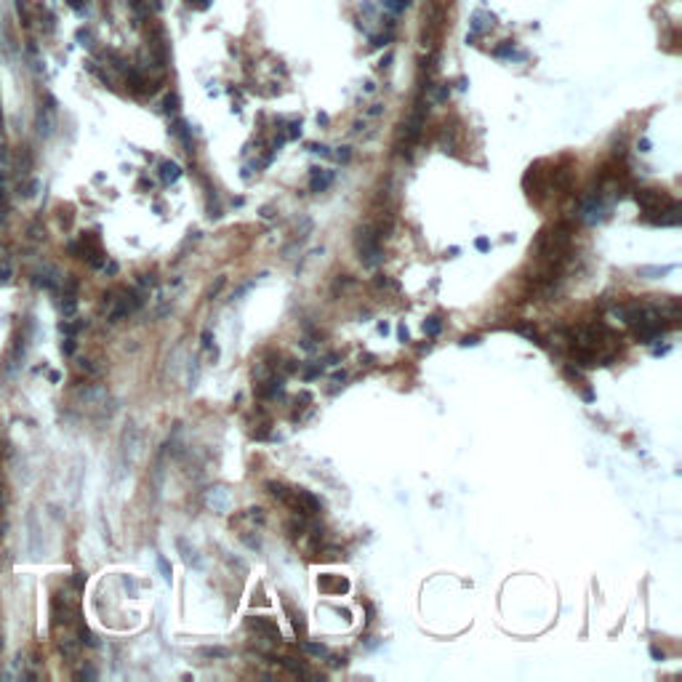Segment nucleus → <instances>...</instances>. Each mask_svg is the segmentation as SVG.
Segmentation results:
<instances>
[{
	"label": "nucleus",
	"instance_id": "1",
	"mask_svg": "<svg viewBox=\"0 0 682 682\" xmlns=\"http://www.w3.org/2000/svg\"><path fill=\"white\" fill-rule=\"evenodd\" d=\"M378 232H373L371 227L357 230V253H360V262L366 267H378L384 262V251H381V243H378Z\"/></svg>",
	"mask_w": 682,
	"mask_h": 682
},
{
	"label": "nucleus",
	"instance_id": "2",
	"mask_svg": "<svg viewBox=\"0 0 682 682\" xmlns=\"http://www.w3.org/2000/svg\"><path fill=\"white\" fill-rule=\"evenodd\" d=\"M634 200H637V206H640L642 211H648V213L666 208V206L672 203V198H669L666 192H661V189H637Z\"/></svg>",
	"mask_w": 682,
	"mask_h": 682
},
{
	"label": "nucleus",
	"instance_id": "3",
	"mask_svg": "<svg viewBox=\"0 0 682 682\" xmlns=\"http://www.w3.org/2000/svg\"><path fill=\"white\" fill-rule=\"evenodd\" d=\"M78 400H80V405H85V408H91V410H99L102 405H110V395H107V389L99 387V384H88V387H83L80 392H78Z\"/></svg>",
	"mask_w": 682,
	"mask_h": 682
},
{
	"label": "nucleus",
	"instance_id": "4",
	"mask_svg": "<svg viewBox=\"0 0 682 682\" xmlns=\"http://www.w3.org/2000/svg\"><path fill=\"white\" fill-rule=\"evenodd\" d=\"M605 203L597 198V195H592V198H587L584 203H581V211H578V216H581V221L584 224H597V221L605 219Z\"/></svg>",
	"mask_w": 682,
	"mask_h": 682
},
{
	"label": "nucleus",
	"instance_id": "5",
	"mask_svg": "<svg viewBox=\"0 0 682 682\" xmlns=\"http://www.w3.org/2000/svg\"><path fill=\"white\" fill-rule=\"evenodd\" d=\"M653 213H661V216H651V221L653 224H659V227H677L682 221V206L680 203H669L666 208H661V211H653Z\"/></svg>",
	"mask_w": 682,
	"mask_h": 682
},
{
	"label": "nucleus",
	"instance_id": "6",
	"mask_svg": "<svg viewBox=\"0 0 682 682\" xmlns=\"http://www.w3.org/2000/svg\"><path fill=\"white\" fill-rule=\"evenodd\" d=\"M230 501H232L230 491H227V488H221V485L211 488L208 494H206V504H208L213 512H227V509H230Z\"/></svg>",
	"mask_w": 682,
	"mask_h": 682
},
{
	"label": "nucleus",
	"instance_id": "7",
	"mask_svg": "<svg viewBox=\"0 0 682 682\" xmlns=\"http://www.w3.org/2000/svg\"><path fill=\"white\" fill-rule=\"evenodd\" d=\"M421 128H424V107H416L413 115L408 117V123H405V144H413L419 139Z\"/></svg>",
	"mask_w": 682,
	"mask_h": 682
},
{
	"label": "nucleus",
	"instance_id": "8",
	"mask_svg": "<svg viewBox=\"0 0 682 682\" xmlns=\"http://www.w3.org/2000/svg\"><path fill=\"white\" fill-rule=\"evenodd\" d=\"M248 627L251 629H256V632H262V634H267L270 640H275V642H280V629H277V624L275 621H270V619H248Z\"/></svg>",
	"mask_w": 682,
	"mask_h": 682
},
{
	"label": "nucleus",
	"instance_id": "9",
	"mask_svg": "<svg viewBox=\"0 0 682 682\" xmlns=\"http://www.w3.org/2000/svg\"><path fill=\"white\" fill-rule=\"evenodd\" d=\"M331 184H334V171L312 169V181H309V189H312V192H326Z\"/></svg>",
	"mask_w": 682,
	"mask_h": 682
},
{
	"label": "nucleus",
	"instance_id": "10",
	"mask_svg": "<svg viewBox=\"0 0 682 682\" xmlns=\"http://www.w3.org/2000/svg\"><path fill=\"white\" fill-rule=\"evenodd\" d=\"M139 453V432L134 427H128L126 435H123V456L126 462H134Z\"/></svg>",
	"mask_w": 682,
	"mask_h": 682
},
{
	"label": "nucleus",
	"instance_id": "11",
	"mask_svg": "<svg viewBox=\"0 0 682 682\" xmlns=\"http://www.w3.org/2000/svg\"><path fill=\"white\" fill-rule=\"evenodd\" d=\"M126 80H128V85H131V91H137V94H147V91H152V85L147 83V78L139 73V70H128Z\"/></svg>",
	"mask_w": 682,
	"mask_h": 682
},
{
	"label": "nucleus",
	"instance_id": "12",
	"mask_svg": "<svg viewBox=\"0 0 682 682\" xmlns=\"http://www.w3.org/2000/svg\"><path fill=\"white\" fill-rule=\"evenodd\" d=\"M275 664H280L283 669H288L291 674H296V677H309V672H307L304 664H299L296 659H288V656H280V659H272Z\"/></svg>",
	"mask_w": 682,
	"mask_h": 682
},
{
	"label": "nucleus",
	"instance_id": "13",
	"mask_svg": "<svg viewBox=\"0 0 682 682\" xmlns=\"http://www.w3.org/2000/svg\"><path fill=\"white\" fill-rule=\"evenodd\" d=\"M573 360H576L578 366H584V368L597 366V355H595L589 346H576V349H573Z\"/></svg>",
	"mask_w": 682,
	"mask_h": 682
},
{
	"label": "nucleus",
	"instance_id": "14",
	"mask_svg": "<svg viewBox=\"0 0 682 682\" xmlns=\"http://www.w3.org/2000/svg\"><path fill=\"white\" fill-rule=\"evenodd\" d=\"M179 176H181V169H179L176 163H171V160L160 163V179H163V184H174V181H179Z\"/></svg>",
	"mask_w": 682,
	"mask_h": 682
},
{
	"label": "nucleus",
	"instance_id": "15",
	"mask_svg": "<svg viewBox=\"0 0 682 682\" xmlns=\"http://www.w3.org/2000/svg\"><path fill=\"white\" fill-rule=\"evenodd\" d=\"M176 546H179V549H181V557H184V563H187V565L200 568V557H198V552H195V549H189L187 541H184V538H179Z\"/></svg>",
	"mask_w": 682,
	"mask_h": 682
},
{
	"label": "nucleus",
	"instance_id": "16",
	"mask_svg": "<svg viewBox=\"0 0 682 682\" xmlns=\"http://www.w3.org/2000/svg\"><path fill=\"white\" fill-rule=\"evenodd\" d=\"M514 331L520 334V336H525V339H531V341H536V344H544V339L538 336V331H536L531 323H520V326H514Z\"/></svg>",
	"mask_w": 682,
	"mask_h": 682
},
{
	"label": "nucleus",
	"instance_id": "17",
	"mask_svg": "<svg viewBox=\"0 0 682 682\" xmlns=\"http://www.w3.org/2000/svg\"><path fill=\"white\" fill-rule=\"evenodd\" d=\"M440 331H442L440 317L432 315V317H427V320H424V334H427V336H440Z\"/></svg>",
	"mask_w": 682,
	"mask_h": 682
},
{
	"label": "nucleus",
	"instance_id": "18",
	"mask_svg": "<svg viewBox=\"0 0 682 682\" xmlns=\"http://www.w3.org/2000/svg\"><path fill=\"white\" fill-rule=\"evenodd\" d=\"M285 610H288V613H291V621H294V629H296V634H302V637H304V632H307L304 616H302V613H296V610L291 608V605H288V602H285Z\"/></svg>",
	"mask_w": 682,
	"mask_h": 682
},
{
	"label": "nucleus",
	"instance_id": "19",
	"mask_svg": "<svg viewBox=\"0 0 682 682\" xmlns=\"http://www.w3.org/2000/svg\"><path fill=\"white\" fill-rule=\"evenodd\" d=\"M672 270L674 267H669V264H666V267H640V275L642 277H664V275H669Z\"/></svg>",
	"mask_w": 682,
	"mask_h": 682
},
{
	"label": "nucleus",
	"instance_id": "20",
	"mask_svg": "<svg viewBox=\"0 0 682 682\" xmlns=\"http://www.w3.org/2000/svg\"><path fill=\"white\" fill-rule=\"evenodd\" d=\"M302 651L312 653V656H317V659H320V656H328V648H326V645H317V642H307V640L302 642Z\"/></svg>",
	"mask_w": 682,
	"mask_h": 682
},
{
	"label": "nucleus",
	"instance_id": "21",
	"mask_svg": "<svg viewBox=\"0 0 682 682\" xmlns=\"http://www.w3.org/2000/svg\"><path fill=\"white\" fill-rule=\"evenodd\" d=\"M59 651H62L67 659H73L75 651H78V642H75L73 637H64V640H59Z\"/></svg>",
	"mask_w": 682,
	"mask_h": 682
},
{
	"label": "nucleus",
	"instance_id": "22",
	"mask_svg": "<svg viewBox=\"0 0 682 682\" xmlns=\"http://www.w3.org/2000/svg\"><path fill=\"white\" fill-rule=\"evenodd\" d=\"M174 134H176L179 139H181V144L184 147H189V128L184 120H176V126H174Z\"/></svg>",
	"mask_w": 682,
	"mask_h": 682
},
{
	"label": "nucleus",
	"instance_id": "23",
	"mask_svg": "<svg viewBox=\"0 0 682 682\" xmlns=\"http://www.w3.org/2000/svg\"><path fill=\"white\" fill-rule=\"evenodd\" d=\"M203 656H208V659H230L232 653L227 651V648H203Z\"/></svg>",
	"mask_w": 682,
	"mask_h": 682
},
{
	"label": "nucleus",
	"instance_id": "24",
	"mask_svg": "<svg viewBox=\"0 0 682 682\" xmlns=\"http://www.w3.org/2000/svg\"><path fill=\"white\" fill-rule=\"evenodd\" d=\"M75 309H78V302H75V296H62V312L64 315H75Z\"/></svg>",
	"mask_w": 682,
	"mask_h": 682
},
{
	"label": "nucleus",
	"instance_id": "25",
	"mask_svg": "<svg viewBox=\"0 0 682 682\" xmlns=\"http://www.w3.org/2000/svg\"><path fill=\"white\" fill-rule=\"evenodd\" d=\"M267 488H270V494H272L275 499H280V501H285V496H288V491H285L283 485H277V483H267Z\"/></svg>",
	"mask_w": 682,
	"mask_h": 682
},
{
	"label": "nucleus",
	"instance_id": "26",
	"mask_svg": "<svg viewBox=\"0 0 682 682\" xmlns=\"http://www.w3.org/2000/svg\"><path fill=\"white\" fill-rule=\"evenodd\" d=\"M384 6H387L389 11H395V14H400V11L408 6V0H384Z\"/></svg>",
	"mask_w": 682,
	"mask_h": 682
},
{
	"label": "nucleus",
	"instance_id": "27",
	"mask_svg": "<svg viewBox=\"0 0 682 682\" xmlns=\"http://www.w3.org/2000/svg\"><path fill=\"white\" fill-rule=\"evenodd\" d=\"M158 568H160V573H163V578H166V581L171 584V565H169V560H166V557H158Z\"/></svg>",
	"mask_w": 682,
	"mask_h": 682
},
{
	"label": "nucleus",
	"instance_id": "28",
	"mask_svg": "<svg viewBox=\"0 0 682 682\" xmlns=\"http://www.w3.org/2000/svg\"><path fill=\"white\" fill-rule=\"evenodd\" d=\"M176 110H179V96L169 94L166 96V112H176Z\"/></svg>",
	"mask_w": 682,
	"mask_h": 682
},
{
	"label": "nucleus",
	"instance_id": "29",
	"mask_svg": "<svg viewBox=\"0 0 682 682\" xmlns=\"http://www.w3.org/2000/svg\"><path fill=\"white\" fill-rule=\"evenodd\" d=\"M376 285L378 288H398V283H392L389 277H384V275H378L376 277Z\"/></svg>",
	"mask_w": 682,
	"mask_h": 682
},
{
	"label": "nucleus",
	"instance_id": "30",
	"mask_svg": "<svg viewBox=\"0 0 682 682\" xmlns=\"http://www.w3.org/2000/svg\"><path fill=\"white\" fill-rule=\"evenodd\" d=\"M320 371H323V368H320V366H309V368H304V378H307V381H309V378L320 376Z\"/></svg>",
	"mask_w": 682,
	"mask_h": 682
},
{
	"label": "nucleus",
	"instance_id": "31",
	"mask_svg": "<svg viewBox=\"0 0 682 682\" xmlns=\"http://www.w3.org/2000/svg\"><path fill=\"white\" fill-rule=\"evenodd\" d=\"M474 248H477L480 253H485V251H491V243L485 240V238H477V240H474Z\"/></svg>",
	"mask_w": 682,
	"mask_h": 682
},
{
	"label": "nucleus",
	"instance_id": "32",
	"mask_svg": "<svg viewBox=\"0 0 682 682\" xmlns=\"http://www.w3.org/2000/svg\"><path fill=\"white\" fill-rule=\"evenodd\" d=\"M80 637H83L85 645H96L94 634H91V632H88V629H85V627H80Z\"/></svg>",
	"mask_w": 682,
	"mask_h": 682
},
{
	"label": "nucleus",
	"instance_id": "33",
	"mask_svg": "<svg viewBox=\"0 0 682 682\" xmlns=\"http://www.w3.org/2000/svg\"><path fill=\"white\" fill-rule=\"evenodd\" d=\"M477 344H480V339H477V336H464L462 339V346H477Z\"/></svg>",
	"mask_w": 682,
	"mask_h": 682
},
{
	"label": "nucleus",
	"instance_id": "34",
	"mask_svg": "<svg viewBox=\"0 0 682 682\" xmlns=\"http://www.w3.org/2000/svg\"><path fill=\"white\" fill-rule=\"evenodd\" d=\"M398 336H400V341H410V334L405 326H398Z\"/></svg>",
	"mask_w": 682,
	"mask_h": 682
},
{
	"label": "nucleus",
	"instance_id": "35",
	"mask_svg": "<svg viewBox=\"0 0 682 682\" xmlns=\"http://www.w3.org/2000/svg\"><path fill=\"white\" fill-rule=\"evenodd\" d=\"M221 285H224V277H219V280H216V285H213V288H211V291H208L211 299H213V296L219 294V291H221Z\"/></svg>",
	"mask_w": 682,
	"mask_h": 682
},
{
	"label": "nucleus",
	"instance_id": "36",
	"mask_svg": "<svg viewBox=\"0 0 682 682\" xmlns=\"http://www.w3.org/2000/svg\"><path fill=\"white\" fill-rule=\"evenodd\" d=\"M299 134H302V123H294V126H291V134H288V137L296 139Z\"/></svg>",
	"mask_w": 682,
	"mask_h": 682
},
{
	"label": "nucleus",
	"instance_id": "37",
	"mask_svg": "<svg viewBox=\"0 0 682 682\" xmlns=\"http://www.w3.org/2000/svg\"><path fill=\"white\" fill-rule=\"evenodd\" d=\"M73 349H75V339H67V341H64V352L73 355Z\"/></svg>",
	"mask_w": 682,
	"mask_h": 682
},
{
	"label": "nucleus",
	"instance_id": "38",
	"mask_svg": "<svg viewBox=\"0 0 682 682\" xmlns=\"http://www.w3.org/2000/svg\"><path fill=\"white\" fill-rule=\"evenodd\" d=\"M211 341H213V336H211V331H203V346L208 349L211 346Z\"/></svg>",
	"mask_w": 682,
	"mask_h": 682
},
{
	"label": "nucleus",
	"instance_id": "39",
	"mask_svg": "<svg viewBox=\"0 0 682 682\" xmlns=\"http://www.w3.org/2000/svg\"><path fill=\"white\" fill-rule=\"evenodd\" d=\"M262 216H264V219H272V216H275V211L270 208V206H264V208H262Z\"/></svg>",
	"mask_w": 682,
	"mask_h": 682
},
{
	"label": "nucleus",
	"instance_id": "40",
	"mask_svg": "<svg viewBox=\"0 0 682 682\" xmlns=\"http://www.w3.org/2000/svg\"><path fill=\"white\" fill-rule=\"evenodd\" d=\"M189 3H195L198 9H208V6H211V0H189Z\"/></svg>",
	"mask_w": 682,
	"mask_h": 682
},
{
	"label": "nucleus",
	"instance_id": "41",
	"mask_svg": "<svg viewBox=\"0 0 682 682\" xmlns=\"http://www.w3.org/2000/svg\"><path fill=\"white\" fill-rule=\"evenodd\" d=\"M651 656L656 659V661H664V653L659 651V648H651Z\"/></svg>",
	"mask_w": 682,
	"mask_h": 682
},
{
	"label": "nucleus",
	"instance_id": "42",
	"mask_svg": "<svg viewBox=\"0 0 682 682\" xmlns=\"http://www.w3.org/2000/svg\"><path fill=\"white\" fill-rule=\"evenodd\" d=\"M339 160H341V163H346V160H349V149L341 147V152H339Z\"/></svg>",
	"mask_w": 682,
	"mask_h": 682
},
{
	"label": "nucleus",
	"instance_id": "43",
	"mask_svg": "<svg viewBox=\"0 0 682 682\" xmlns=\"http://www.w3.org/2000/svg\"><path fill=\"white\" fill-rule=\"evenodd\" d=\"M584 400L592 403V400H595V392H592V389H584Z\"/></svg>",
	"mask_w": 682,
	"mask_h": 682
},
{
	"label": "nucleus",
	"instance_id": "44",
	"mask_svg": "<svg viewBox=\"0 0 682 682\" xmlns=\"http://www.w3.org/2000/svg\"><path fill=\"white\" fill-rule=\"evenodd\" d=\"M640 149H642V152H648V149H651V142H648V139H642V142H640Z\"/></svg>",
	"mask_w": 682,
	"mask_h": 682
},
{
	"label": "nucleus",
	"instance_id": "45",
	"mask_svg": "<svg viewBox=\"0 0 682 682\" xmlns=\"http://www.w3.org/2000/svg\"><path fill=\"white\" fill-rule=\"evenodd\" d=\"M378 334H384V336H387V334H389V326H387V323H378Z\"/></svg>",
	"mask_w": 682,
	"mask_h": 682
},
{
	"label": "nucleus",
	"instance_id": "46",
	"mask_svg": "<svg viewBox=\"0 0 682 682\" xmlns=\"http://www.w3.org/2000/svg\"><path fill=\"white\" fill-rule=\"evenodd\" d=\"M80 677H96V672H94V669H83V672H80Z\"/></svg>",
	"mask_w": 682,
	"mask_h": 682
},
{
	"label": "nucleus",
	"instance_id": "47",
	"mask_svg": "<svg viewBox=\"0 0 682 682\" xmlns=\"http://www.w3.org/2000/svg\"><path fill=\"white\" fill-rule=\"evenodd\" d=\"M339 363V355H328V366H336Z\"/></svg>",
	"mask_w": 682,
	"mask_h": 682
},
{
	"label": "nucleus",
	"instance_id": "48",
	"mask_svg": "<svg viewBox=\"0 0 682 682\" xmlns=\"http://www.w3.org/2000/svg\"><path fill=\"white\" fill-rule=\"evenodd\" d=\"M0 126H3V112H0Z\"/></svg>",
	"mask_w": 682,
	"mask_h": 682
}]
</instances>
